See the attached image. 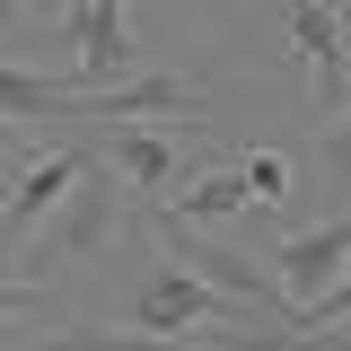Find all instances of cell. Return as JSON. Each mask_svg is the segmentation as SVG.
Returning a JSON list of instances; mask_svg holds the SVG:
<instances>
[{
    "mask_svg": "<svg viewBox=\"0 0 351 351\" xmlns=\"http://www.w3.org/2000/svg\"><path fill=\"white\" fill-rule=\"evenodd\" d=\"M281 36L316 71V106L343 114L351 106V36H343V18H334V0H281Z\"/></svg>",
    "mask_w": 351,
    "mask_h": 351,
    "instance_id": "cell-6",
    "label": "cell"
},
{
    "mask_svg": "<svg viewBox=\"0 0 351 351\" xmlns=\"http://www.w3.org/2000/svg\"><path fill=\"white\" fill-rule=\"evenodd\" d=\"M334 18H343V36H351V0H334Z\"/></svg>",
    "mask_w": 351,
    "mask_h": 351,
    "instance_id": "cell-17",
    "label": "cell"
},
{
    "mask_svg": "<svg viewBox=\"0 0 351 351\" xmlns=\"http://www.w3.org/2000/svg\"><path fill=\"white\" fill-rule=\"evenodd\" d=\"M44 299H53V290H36L27 272H0V325H18V316H44Z\"/></svg>",
    "mask_w": 351,
    "mask_h": 351,
    "instance_id": "cell-13",
    "label": "cell"
},
{
    "mask_svg": "<svg viewBox=\"0 0 351 351\" xmlns=\"http://www.w3.org/2000/svg\"><path fill=\"white\" fill-rule=\"evenodd\" d=\"M316 167H325V184H343V193H351V106L325 123V141H316Z\"/></svg>",
    "mask_w": 351,
    "mask_h": 351,
    "instance_id": "cell-12",
    "label": "cell"
},
{
    "mask_svg": "<svg viewBox=\"0 0 351 351\" xmlns=\"http://www.w3.org/2000/svg\"><path fill=\"white\" fill-rule=\"evenodd\" d=\"M97 167V149L88 141H62V149H44V158H27V167L9 176V202H0V237L18 246V237H36L44 219L71 202V184Z\"/></svg>",
    "mask_w": 351,
    "mask_h": 351,
    "instance_id": "cell-5",
    "label": "cell"
},
{
    "mask_svg": "<svg viewBox=\"0 0 351 351\" xmlns=\"http://www.w3.org/2000/svg\"><path fill=\"white\" fill-rule=\"evenodd\" d=\"M9 9H18V18H62L71 0H9Z\"/></svg>",
    "mask_w": 351,
    "mask_h": 351,
    "instance_id": "cell-15",
    "label": "cell"
},
{
    "mask_svg": "<svg viewBox=\"0 0 351 351\" xmlns=\"http://www.w3.org/2000/svg\"><path fill=\"white\" fill-rule=\"evenodd\" d=\"M263 272H272V281H281V299L307 316V307L351 272V211L316 219V228H290V237H272V246H263Z\"/></svg>",
    "mask_w": 351,
    "mask_h": 351,
    "instance_id": "cell-3",
    "label": "cell"
},
{
    "mask_svg": "<svg viewBox=\"0 0 351 351\" xmlns=\"http://www.w3.org/2000/svg\"><path fill=\"white\" fill-rule=\"evenodd\" d=\"M88 149H97V167L123 176L141 202H167V193H184V176H202L176 149V132H158V123H106V132H88Z\"/></svg>",
    "mask_w": 351,
    "mask_h": 351,
    "instance_id": "cell-4",
    "label": "cell"
},
{
    "mask_svg": "<svg viewBox=\"0 0 351 351\" xmlns=\"http://www.w3.org/2000/svg\"><path fill=\"white\" fill-rule=\"evenodd\" d=\"M299 325H307V334H334V325H351V272H343V281H334V290H325L316 307H307Z\"/></svg>",
    "mask_w": 351,
    "mask_h": 351,
    "instance_id": "cell-14",
    "label": "cell"
},
{
    "mask_svg": "<svg viewBox=\"0 0 351 351\" xmlns=\"http://www.w3.org/2000/svg\"><path fill=\"white\" fill-rule=\"evenodd\" d=\"M202 9H219V18H246V9H255V0H202Z\"/></svg>",
    "mask_w": 351,
    "mask_h": 351,
    "instance_id": "cell-16",
    "label": "cell"
},
{
    "mask_svg": "<svg viewBox=\"0 0 351 351\" xmlns=\"http://www.w3.org/2000/svg\"><path fill=\"white\" fill-rule=\"evenodd\" d=\"M123 193H132V184H123L114 167H88L80 184H71V202H62V211L36 228V246H18V272H27L36 290H53L62 272L97 263V255H106V237L132 219V211H123Z\"/></svg>",
    "mask_w": 351,
    "mask_h": 351,
    "instance_id": "cell-1",
    "label": "cell"
},
{
    "mask_svg": "<svg viewBox=\"0 0 351 351\" xmlns=\"http://www.w3.org/2000/svg\"><path fill=\"white\" fill-rule=\"evenodd\" d=\"M193 351H307V325H272V316H228L211 334H193Z\"/></svg>",
    "mask_w": 351,
    "mask_h": 351,
    "instance_id": "cell-9",
    "label": "cell"
},
{
    "mask_svg": "<svg viewBox=\"0 0 351 351\" xmlns=\"http://www.w3.org/2000/svg\"><path fill=\"white\" fill-rule=\"evenodd\" d=\"M228 316H255V307L219 299L211 281L184 272L176 255H158L141 281H132V299H123V325H132V334H149V343H193V334H211V325H228Z\"/></svg>",
    "mask_w": 351,
    "mask_h": 351,
    "instance_id": "cell-2",
    "label": "cell"
},
{
    "mask_svg": "<svg viewBox=\"0 0 351 351\" xmlns=\"http://www.w3.org/2000/svg\"><path fill=\"white\" fill-rule=\"evenodd\" d=\"M80 88L71 80H44L27 62H0V123H71Z\"/></svg>",
    "mask_w": 351,
    "mask_h": 351,
    "instance_id": "cell-7",
    "label": "cell"
},
{
    "mask_svg": "<svg viewBox=\"0 0 351 351\" xmlns=\"http://www.w3.org/2000/svg\"><path fill=\"white\" fill-rule=\"evenodd\" d=\"M255 202V184H246V167H202L184 193H176L167 211L184 219V228H211V219H228V211H246Z\"/></svg>",
    "mask_w": 351,
    "mask_h": 351,
    "instance_id": "cell-8",
    "label": "cell"
},
{
    "mask_svg": "<svg viewBox=\"0 0 351 351\" xmlns=\"http://www.w3.org/2000/svg\"><path fill=\"white\" fill-rule=\"evenodd\" d=\"M237 167H246V184H255V202H281V193L299 184V176H290V158H281V149H246Z\"/></svg>",
    "mask_w": 351,
    "mask_h": 351,
    "instance_id": "cell-11",
    "label": "cell"
},
{
    "mask_svg": "<svg viewBox=\"0 0 351 351\" xmlns=\"http://www.w3.org/2000/svg\"><path fill=\"white\" fill-rule=\"evenodd\" d=\"M27 351H184V343H149V334H132V325H62V334H44V343H27Z\"/></svg>",
    "mask_w": 351,
    "mask_h": 351,
    "instance_id": "cell-10",
    "label": "cell"
}]
</instances>
